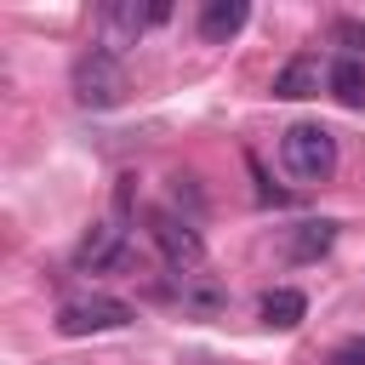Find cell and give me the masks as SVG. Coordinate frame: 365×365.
<instances>
[{"mask_svg": "<svg viewBox=\"0 0 365 365\" xmlns=\"http://www.w3.org/2000/svg\"><path fill=\"white\" fill-rule=\"evenodd\" d=\"M279 165H285V177L291 182H325L331 171H336V137L325 131V125H314V120H297V125H285L279 131Z\"/></svg>", "mask_w": 365, "mask_h": 365, "instance_id": "6da1fadb", "label": "cell"}, {"mask_svg": "<svg viewBox=\"0 0 365 365\" xmlns=\"http://www.w3.org/2000/svg\"><path fill=\"white\" fill-rule=\"evenodd\" d=\"M125 91H131L125 63H120L108 46H91V51L74 57V103H80V108H120Z\"/></svg>", "mask_w": 365, "mask_h": 365, "instance_id": "7a4b0ae2", "label": "cell"}, {"mask_svg": "<svg viewBox=\"0 0 365 365\" xmlns=\"http://www.w3.org/2000/svg\"><path fill=\"white\" fill-rule=\"evenodd\" d=\"M171 17V6L165 0H108L103 11H97V46H108L114 57L125 51V46H137L154 23H165Z\"/></svg>", "mask_w": 365, "mask_h": 365, "instance_id": "3957f363", "label": "cell"}, {"mask_svg": "<svg viewBox=\"0 0 365 365\" xmlns=\"http://www.w3.org/2000/svg\"><path fill=\"white\" fill-rule=\"evenodd\" d=\"M137 319V308L125 297H108V291H86V297H68L57 308V331L63 336H97V331H125Z\"/></svg>", "mask_w": 365, "mask_h": 365, "instance_id": "277c9868", "label": "cell"}, {"mask_svg": "<svg viewBox=\"0 0 365 365\" xmlns=\"http://www.w3.org/2000/svg\"><path fill=\"white\" fill-rule=\"evenodd\" d=\"M148 234H154V245H160V257H165V268H171L177 279H188V274L205 268V240H200V228H194L188 217L154 211V217H148Z\"/></svg>", "mask_w": 365, "mask_h": 365, "instance_id": "5b68a950", "label": "cell"}, {"mask_svg": "<svg viewBox=\"0 0 365 365\" xmlns=\"http://www.w3.org/2000/svg\"><path fill=\"white\" fill-rule=\"evenodd\" d=\"M131 262V240L120 222H91L74 245V268L80 274H103V268H125Z\"/></svg>", "mask_w": 365, "mask_h": 365, "instance_id": "8992f818", "label": "cell"}, {"mask_svg": "<svg viewBox=\"0 0 365 365\" xmlns=\"http://www.w3.org/2000/svg\"><path fill=\"white\" fill-rule=\"evenodd\" d=\"M319 86H331V68H319V57H291L279 74H274V97H319Z\"/></svg>", "mask_w": 365, "mask_h": 365, "instance_id": "52a82bcc", "label": "cell"}, {"mask_svg": "<svg viewBox=\"0 0 365 365\" xmlns=\"http://www.w3.org/2000/svg\"><path fill=\"white\" fill-rule=\"evenodd\" d=\"M245 17H251V6H245V0H205V6H200V40L228 46V40L245 29Z\"/></svg>", "mask_w": 365, "mask_h": 365, "instance_id": "ba28073f", "label": "cell"}, {"mask_svg": "<svg viewBox=\"0 0 365 365\" xmlns=\"http://www.w3.org/2000/svg\"><path fill=\"white\" fill-rule=\"evenodd\" d=\"M302 314H308V297L291 291V285H274V291L262 297V325H268V331H297Z\"/></svg>", "mask_w": 365, "mask_h": 365, "instance_id": "9c48e42d", "label": "cell"}, {"mask_svg": "<svg viewBox=\"0 0 365 365\" xmlns=\"http://www.w3.org/2000/svg\"><path fill=\"white\" fill-rule=\"evenodd\" d=\"M331 240H336V222H331V217H319V222H302V228L291 234L285 257H291V262H314V257H325V251H331Z\"/></svg>", "mask_w": 365, "mask_h": 365, "instance_id": "30bf717a", "label": "cell"}, {"mask_svg": "<svg viewBox=\"0 0 365 365\" xmlns=\"http://www.w3.org/2000/svg\"><path fill=\"white\" fill-rule=\"evenodd\" d=\"M331 91H336V103L359 108V103H365V63H359V57H336V63H331Z\"/></svg>", "mask_w": 365, "mask_h": 365, "instance_id": "8fae6325", "label": "cell"}, {"mask_svg": "<svg viewBox=\"0 0 365 365\" xmlns=\"http://www.w3.org/2000/svg\"><path fill=\"white\" fill-rule=\"evenodd\" d=\"M228 297H222V285H211L205 274H188L182 279V308H194V314H217Z\"/></svg>", "mask_w": 365, "mask_h": 365, "instance_id": "7c38bea8", "label": "cell"}, {"mask_svg": "<svg viewBox=\"0 0 365 365\" xmlns=\"http://www.w3.org/2000/svg\"><path fill=\"white\" fill-rule=\"evenodd\" d=\"M331 40L342 46V57H359V51H365V23H359V17H336V23H331Z\"/></svg>", "mask_w": 365, "mask_h": 365, "instance_id": "4fadbf2b", "label": "cell"}, {"mask_svg": "<svg viewBox=\"0 0 365 365\" xmlns=\"http://www.w3.org/2000/svg\"><path fill=\"white\" fill-rule=\"evenodd\" d=\"M325 365H365V331H359V336H348V342H336Z\"/></svg>", "mask_w": 365, "mask_h": 365, "instance_id": "5bb4252c", "label": "cell"}]
</instances>
